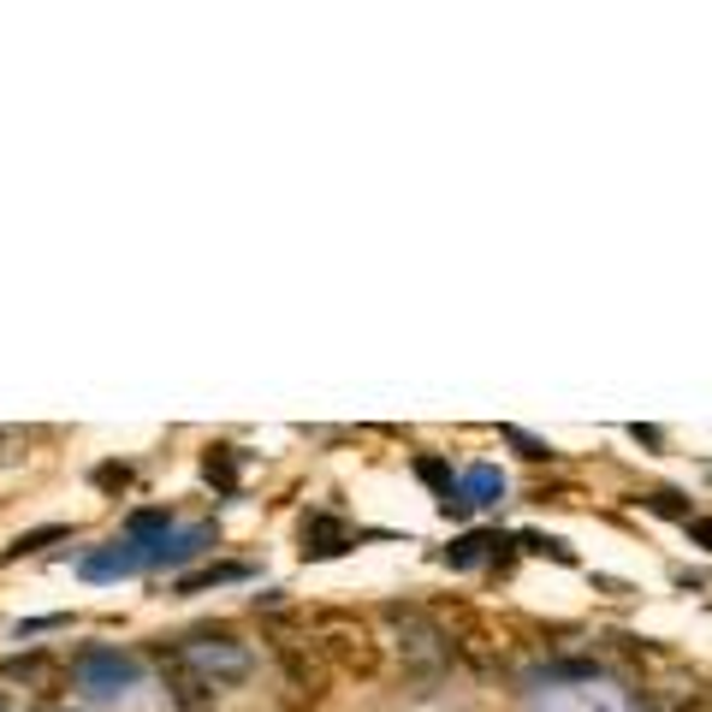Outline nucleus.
Segmentation results:
<instances>
[{
    "label": "nucleus",
    "instance_id": "nucleus-10",
    "mask_svg": "<svg viewBox=\"0 0 712 712\" xmlns=\"http://www.w3.org/2000/svg\"><path fill=\"white\" fill-rule=\"evenodd\" d=\"M279 659H285V677H291V689H303V695H315V689H321V665H315V659H303L291 641H279Z\"/></svg>",
    "mask_w": 712,
    "mask_h": 712
},
{
    "label": "nucleus",
    "instance_id": "nucleus-3",
    "mask_svg": "<svg viewBox=\"0 0 712 712\" xmlns=\"http://www.w3.org/2000/svg\"><path fill=\"white\" fill-rule=\"evenodd\" d=\"M78 677L89 689H125V683H137V659L119 653V647H89L78 659Z\"/></svg>",
    "mask_w": 712,
    "mask_h": 712
},
{
    "label": "nucleus",
    "instance_id": "nucleus-4",
    "mask_svg": "<svg viewBox=\"0 0 712 712\" xmlns=\"http://www.w3.org/2000/svg\"><path fill=\"white\" fill-rule=\"evenodd\" d=\"M143 564H149V552L137 541H125V546H101V552H89L78 570L89 582H113V576H137Z\"/></svg>",
    "mask_w": 712,
    "mask_h": 712
},
{
    "label": "nucleus",
    "instance_id": "nucleus-15",
    "mask_svg": "<svg viewBox=\"0 0 712 712\" xmlns=\"http://www.w3.org/2000/svg\"><path fill=\"white\" fill-rule=\"evenodd\" d=\"M647 511L653 517H671V523H689V499H683V493H671V487H659V493H647Z\"/></svg>",
    "mask_w": 712,
    "mask_h": 712
},
{
    "label": "nucleus",
    "instance_id": "nucleus-7",
    "mask_svg": "<svg viewBox=\"0 0 712 712\" xmlns=\"http://www.w3.org/2000/svg\"><path fill=\"white\" fill-rule=\"evenodd\" d=\"M167 671H173V701H178V712H208L214 707V689L202 677H190L178 659H167Z\"/></svg>",
    "mask_w": 712,
    "mask_h": 712
},
{
    "label": "nucleus",
    "instance_id": "nucleus-13",
    "mask_svg": "<svg viewBox=\"0 0 712 712\" xmlns=\"http://www.w3.org/2000/svg\"><path fill=\"white\" fill-rule=\"evenodd\" d=\"M517 546H523V552H546L552 564H576V552H570L558 534H541V529H523V534H517Z\"/></svg>",
    "mask_w": 712,
    "mask_h": 712
},
{
    "label": "nucleus",
    "instance_id": "nucleus-17",
    "mask_svg": "<svg viewBox=\"0 0 712 712\" xmlns=\"http://www.w3.org/2000/svg\"><path fill=\"white\" fill-rule=\"evenodd\" d=\"M238 576H244V564H208V570H196V576H185V582H178V588H208V582H238Z\"/></svg>",
    "mask_w": 712,
    "mask_h": 712
},
{
    "label": "nucleus",
    "instance_id": "nucleus-22",
    "mask_svg": "<svg viewBox=\"0 0 712 712\" xmlns=\"http://www.w3.org/2000/svg\"><path fill=\"white\" fill-rule=\"evenodd\" d=\"M630 440H641V445H659L665 434H659V428H641V422H635V428H630Z\"/></svg>",
    "mask_w": 712,
    "mask_h": 712
},
{
    "label": "nucleus",
    "instance_id": "nucleus-18",
    "mask_svg": "<svg viewBox=\"0 0 712 712\" xmlns=\"http://www.w3.org/2000/svg\"><path fill=\"white\" fill-rule=\"evenodd\" d=\"M505 440H511L523 457H534V463H541V457H552V445H546V440H534V434H523V428H505Z\"/></svg>",
    "mask_w": 712,
    "mask_h": 712
},
{
    "label": "nucleus",
    "instance_id": "nucleus-5",
    "mask_svg": "<svg viewBox=\"0 0 712 712\" xmlns=\"http://www.w3.org/2000/svg\"><path fill=\"white\" fill-rule=\"evenodd\" d=\"M339 552H351V529L339 523V517L315 511L309 523H303V558H339Z\"/></svg>",
    "mask_w": 712,
    "mask_h": 712
},
{
    "label": "nucleus",
    "instance_id": "nucleus-2",
    "mask_svg": "<svg viewBox=\"0 0 712 712\" xmlns=\"http://www.w3.org/2000/svg\"><path fill=\"white\" fill-rule=\"evenodd\" d=\"M173 659L190 671V677L208 683V689H232V683L250 677V653L232 641V635H196V641H185Z\"/></svg>",
    "mask_w": 712,
    "mask_h": 712
},
{
    "label": "nucleus",
    "instance_id": "nucleus-11",
    "mask_svg": "<svg viewBox=\"0 0 712 712\" xmlns=\"http://www.w3.org/2000/svg\"><path fill=\"white\" fill-rule=\"evenodd\" d=\"M202 475H208V487L238 493V457H232V445H214V452L202 457Z\"/></svg>",
    "mask_w": 712,
    "mask_h": 712
},
{
    "label": "nucleus",
    "instance_id": "nucleus-1",
    "mask_svg": "<svg viewBox=\"0 0 712 712\" xmlns=\"http://www.w3.org/2000/svg\"><path fill=\"white\" fill-rule=\"evenodd\" d=\"M309 635H315V647H321L339 671H351V677H374V671H380V641H374V630H368L363 618H351V612H315L309 618Z\"/></svg>",
    "mask_w": 712,
    "mask_h": 712
},
{
    "label": "nucleus",
    "instance_id": "nucleus-20",
    "mask_svg": "<svg viewBox=\"0 0 712 712\" xmlns=\"http://www.w3.org/2000/svg\"><path fill=\"white\" fill-rule=\"evenodd\" d=\"M440 511L452 517V523H463V517H469V499H463V493H445V499H440Z\"/></svg>",
    "mask_w": 712,
    "mask_h": 712
},
{
    "label": "nucleus",
    "instance_id": "nucleus-8",
    "mask_svg": "<svg viewBox=\"0 0 712 712\" xmlns=\"http://www.w3.org/2000/svg\"><path fill=\"white\" fill-rule=\"evenodd\" d=\"M208 541H214L208 529H190V534H178V541H155L149 546V564H185V558H196Z\"/></svg>",
    "mask_w": 712,
    "mask_h": 712
},
{
    "label": "nucleus",
    "instance_id": "nucleus-6",
    "mask_svg": "<svg viewBox=\"0 0 712 712\" xmlns=\"http://www.w3.org/2000/svg\"><path fill=\"white\" fill-rule=\"evenodd\" d=\"M457 493L469 499V511H481V505H499L505 499V475L493 463H475V469H463L457 475Z\"/></svg>",
    "mask_w": 712,
    "mask_h": 712
},
{
    "label": "nucleus",
    "instance_id": "nucleus-19",
    "mask_svg": "<svg viewBox=\"0 0 712 712\" xmlns=\"http://www.w3.org/2000/svg\"><path fill=\"white\" fill-rule=\"evenodd\" d=\"M125 475H131L125 463H101V469H96V481H101V487H125Z\"/></svg>",
    "mask_w": 712,
    "mask_h": 712
},
{
    "label": "nucleus",
    "instance_id": "nucleus-9",
    "mask_svg": "<svg viewBox=\"0 0 712 712\" xmlns=\"http://www.w3.org/2000/svg\"><path fill=\"white\" fill-rule=\"evenodd\" d=\"M493 541H499V534H457V541L445 546V564H452V570H475L481 558H487Z\"/></svg>",
    "mask_w": 712,
    "mask_h": 712
},
{
    "label": "nucleus",
    "instance_id": "nucleus-14",
    "mask_svg": "<svg viewBox=\"0 0 712 712\" xmlns=\"http://www.w3.org/2000/svg\"><path fill=\"white\" fill-rule=\"evenodd\" d=\"M66 523H48V529H30V534H18V541L7 546V558H24V552H42V546H54V541H66Z\"/></svg>",
    "mask_w": 712,
    "mask_h": 712
},
{
    "label": "nucleus",
    "instance_id": "nucleus-12",
    "mask_svg": "<svg viewBox=\"0 0 712 712\" xmlns=\"http://www.w3.org/2000/svg\"><path fill=\"white\" fill-rule=\"evenodd\" d=\"M167 529H173V511H155V505H149V511H137L131 523H125V534H131V541L143 546V552H149V541H155V534L167 541Z\"/></svg>",
    "mask_w": 712,
    "mask_h": 712
},
{
    "label": "nucleus",
    "instance_id": "nucleus-16",
    "mask_svg": "<svg viewBox=\"0 0 712 712\" xmlns=\"http://www.w3.org/2000/svg\"><path fill=\"white\" fill-rule=\"evenodd\" d=\"M416 475H422V481H428V487H434V493H440V499H445V493H457V481H452V469H445V463H440V457H416Z\"/></svg>",
    "mask_w": 712,
    "mask_h": 712
},
{
    "label": "nucleus",
    "instance_id": "nucleus-21",
    "mask_svg": "<svg viewBox=\"0 0 712 712\" xmlns=\"http://www.w3.org/2000/svg\"><path fill=\"white\" fill-rule=\"evenodd\" d=\"M689 534H695V541H701L707 552H712V517H689Z\"/></svg>",
    "mask_w": 712,
    "mask_h": 712
}]
</instances>
